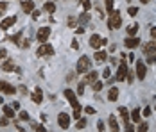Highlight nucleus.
I'll use <instances>...</instances> for the list:
<instances>
[{
    "label": "nucleus",
    "instance_id": "bb28decb",
    "mask_svg": "<svg viewBox=\"0 0 156 132\" xmlns=\"http://www.w3.org/2000/svg\"><path fill=\"white\" fill-rule=\"evenodd\" d=\"M86 125H88V120H86V118H81V120H77V123H76V129L81 130V129H84Z\"/></svg>",
    "mask_w": 156,
    "mask_h": 132
},
{
    "label": "nucleus",
    "instance_id": "412c9836",
    "mask_svg": "<svg viewBox=\"0 0 156 132\" xmlns=\"http://www.w3.org/2000/svg\"><path fill=\"white\" fill-rule=\"evenodd\" d=\"M108 100H109V102H117V100H119V88H115V86H113V88L109 89Z\"/></svg>",
    "mask_w": 156,
    "mask_h": 132
},
{
    "label": "nucleus",
    "instance_id": "864d4df0",
    "mask_svg": "<svg viewBox=\"0 0 156 132\" xmlns=\"http://www.w3.org/2000/svg\"><path fill=\"white\" fill-rule=\"evenodd\" d=\"M126 132H135V127L129 123V125H126Z\"/></svg>",
    "mask_w": 156,
    "mask_h": 132
},
{
    "label": "nucleus",
    "instance_id": "4468645a",
    "mask_svg": "<svg viewBox=\"0 0 156 132\" xmlns=\"http://www.w3.org/2000/svg\"><path fill=\"white\" fill-rule=\"evenodd\" d=\"M22 9H23V13H25V15L32 13V11L36 9V5H34V0H23V2H22Z\"/></svg>",
    "mask_w": 156,
    "mask_h": 132
},
{
    "label": "nucleus",
    "instance_id": "37998d69",
    "mask_svg": "<svg viewBox=\"0 0 156 132\" xmlns=\"http://www.w3.org/2000/svg\"><path fill=\"white\" fill-rule=\"evenodd\" d=\"M34 130L36 132H47V129H45L43 125H34Z\"/></svg>",
    "mask_w": 156,
    "mask_h": 132
},
{
    "label": "nucleus",
    "instance_id": "13d9d810",
    "mask_svg": "<svg viewBox=\"0 0 156 132\" xmlns=\"http://www.w3.org/2000/svg\"><path fill=\"white\" fill-rule=\"evenodd\" d=\"M140 4H149V0H140Z\"/></svg>",
    "mask_w": 156,
    "mask_h": 132
},
{
    "label": "nucleus",
    "instance_id": "c85d7f7f",
    "mask_svg": "<svg viewBox=\"0 0 156 132\" xmlns=\"http://www.w3.org/2000/svg\"><path fill=\"white\" fill-rule=\"evenodd\" d=\"M29 113L27 111H18V120H22V121H29Z\"/></svg>",
    "mask_w": 156,
    "mask_h": 132
},
{
    "label": "nucleus",
    "instance_id": "b1692460",
    "mask_svg": "<svg viewBox=\"0 0 156 132\" xmlns=\"http://www.w3.org/2000/svg\"><path fill=\"white\" fill-rule=\"evenodd\" d=\"M119 113L122 116V121H124L126 125H129V113H127V109L126 107H119Z\"/></svg>",
    "mask_w": 156,
    "mask_h": 132
},
{
    "label": "nucleus",
    "instance_id": "ea45409f",
    "mask_svg": "<svg viewBox=\"0 0 156 132\" xmlns=\"http://www.w3.org/2000/svg\"><path fill=\"white\" fill-rule=\"evenodd\" d=\"M102 77H104V79H111V70H109V68H104V72H102Z\"/></svg>",
    "mask_w": 156,
    "mask_h": 132
},
{
    "label": "nucleus",
    "instance_id": "a878e982",
    "mask_svg": "<svg viewBox=\"0 0 156 132\" xmlns=\"http://www.w3.org/2000/svg\"><path fill=\"white\" fill-rule=\"evenodd\" d=\"M136 30H138V25L135 23V25H131V27H127V38H136Z\"/></svg>",
    "mask_w": 156,
    "mask_h": 132
},
{
    "label": "nucleus",
    "instance_id": "393cba45",
    "mask_svg": "<svg viewBox=\"0 0 156 132\" xmlns=\"http://www.w3.org/2000/svg\"><path fill=\"white\" fill-rule=\"evenodd\" d=\"M90 18H92V16H90V13H84V11H83V13H81V16H79V20H77V23H81V27H83L84 23H88V22H90Z\"/></svg>",
    "mask_w": 156,
    "mask_h": 132
},
{
    "label": "nucleus",
    "instance_id": "58836bf2",
    "mask_svg": "<svg viewBox=\"0 0 156 132\" xmlns=\"http://www.w3.org/2000/svg\"><path fill=\"white\" fill-rule=\"evenodd\" d=\"M127 13H129L131 16H136V15H138V7H129V9H127Z\"/></svg>",
    "mask_w": 156,
    "mask_h": 132
},
{
    "label": "nucleus",
    "instance_id": "09e8293b",
    "mask_svg": "<svg viewBox=\"0 0 156 132\" xmlns=\"http://www.w3.org/2000/svg\"><path fill=\"white\" fill-rule=\"evenodd\" d=\"M144 116L145 118L151 116V107H144Z\"/></svg>",
    "mask_w": 156,
    "mask_h": 132
},
{
    "label": "nucleus",
    "instance_id": "4c0bfd02",
    "mask_svg": "<svg viewBox=\"0 0 156 132\" xmlns=\"http://www.w3.org/2000/svg\"><path fill=\"white\" fill-rule=\"evenodd\" d=\"M66 25H68V27H76V25H77V20L70 16V18H68V22H66Z\"/></svg>",
    "mask_w": 156,
    "mask_h": 132
},
{
    "label": "nucleus",
    "instance_id": "20e7f679",
    "mask_svg": "<svg viewBox=\"0 0 156 132\" xmlns=\"http://www.w3.org/2000/svg\"><path fill=\"white\" fill-rule=\"evenodd\" d=\"M50 32H52V30H50V27H40V29H38V34H36L38 41H40L41 45L47 43V39L50 38Z\"/></svg>",
    "mask_w": 156,
    "mask_h": 132
},
{
    "label": "nucleus",
    "instance_id": "7c9ffc66",
    "mask_svg": "<svg viewBox=\"0 0 156 132\" xmlns=\"http://www.w3.org/2000/svg\"><path fill=\"white\" fill-rule=\"evenodd\" d=\"M92 88H94V91H95V93H99L101 89L104 88V84H102V80H97L95 84H92Z\"/></svg>",
    "mask_w": 156,
    "mask_h": 132
},
{
    "label": "nucleus",
    "instance_id": "4d7b16f0",
    "mask_svg": "<svg viewBox=\"0 0 156 132\" xmlns=\"http://www.w3.org/2000/svg\"><path fill=\"white\" fill-rule=\"evenodd\" d=\"M115 48H117V45H115V43L109 45V52H115Z\"/></svg>",
    "mask_w": 156,
    "mask_h": 132
},
{
    "label": "nucleus",
    "instance_id": "bf43d9fd",
    "mask_svg": "<svg viewBox=\"0 0 156 132\" xmlns=\"http://www.w3.org/2000/svg\"><path fill=\"white\" fill-rule=\"evenodd\" d=\"M154 111H156V103H154Z\"/></svg>",
    "mask_w": 156,
    "mask_h": 132
},
{
    "label": "nucleus",
    "instance_id": "6e6552de",
    "mask_svg": "<svg viewBox=\"0 0 156 132\" xmlns=\"http://www.w3.org/2000/svg\"><path fill=\"white\" fill-rule=\"evenodd\" d=\"M97 80H99V72H95V70H90L88 73L84 75V84L86 86H92Z\"/></svg>",
    "mask_w": 156,
    "mask_h": 132
},
{
    "label": "nucleus",
    "instance_id": "c03bdc74",
    "mask_svg": "<svg viewBox=\"0 0 156 132\" xmlns=\"http://www.w3.org/2000/svg\"><path fill=\"white\" fill-rule=\"evenodd\" d=\"M84 113H86V114H95V109L88 105V107H84Z\"/></svg>",
    "mask_w": 156,
    "mask_h": 132
},
{
    "label": "nucleus",
    "instance_id": "1a4fd4ad",
    "mask_svg": "<svg viewBox=\"0 0 156 132\" xmlns=\"http://www.w3.org/2000/svg\"><path fill=\"white\" fill-rule=\"evenodd\" d=\"M15 23H16V16H5V18L0 22V29H2V30H7V29H11Z\"/></svg>",
    "mask_w": 156,
    "mask_h": 132
},
{
    "label": "nucleus",
    "instance_id": "5fc2aeb1",
    "mask_svg": "<svg viewBox=\"0 0 156 132\" xmlns=\"http://www.w3.org/2000/svg\"><path fill=\"white\" fill-rule=\"evenodd\" d=\"M151 38H153V41H156V29L154 27L151 29Z\"/></svg>",
    "mask_w": 156,
    "mask_h": 132
},
{
    "label": "nucleus",
    "instance_id": "39448f33",
    "mask_svg": "<svg viewBox=\"0 0 156 132\" xmlns=\"http://www.w3.org/2000/svg\"><path fill=\"white\" fill-rule=\"evenodd\" d=\"M63 95H65V98L68 100V103L72 105V107H76V105H79V100H77V95H76V91L74 89H65L63 91Z\"/></svg>",
    "mask_w": 156,
    "mask_h": 132
},
{
    "label": "nucleus",
    "instance_id": "9b49d317",
    "mask_svg": "<svg viewBox=\"0 0 156 132\" xmlns=\"http://www.w3.org/2000/svg\"><path fill=\"white\" fill-rule=\"evenodd\" d=\"M124 45H126V48H127V50H133V48L140 46V38H127V36H126Z\"/></svg>",
    "mask_w": 156,
    "mask_h": 132
},
{
    "label": "nucleus",
    "instance_id": "a18cd8bd",
    "mask_svg": "<svg viewBox=\"0 0 156 132\" xmlns=\"http://www.w3.org/2000/svg\"><path fill=\"white\" fill-rule=\"evenodd\" d=\"M97 129H99V132H104V129H106V127H104V123H102L101 120L97 121Z\"/></svg>",
    "mask_w": 156,
    "mask_h": 132
},
{
    "label": "nucleus",
    "instance_id": "8fccbe9b",
    "mask_svg": "<svg viewBox=\"0 0 156 132\" xmlns=\"http://www.w3.org/2000/svg\"><path fill=\"white\" fill-rule=\"evenodd\" d=\"M70 46H72L74 50H77V48H79V43H77V39H72V45H70Z\"/></svg>",
    "mask_w": 156,
    "mask_h": 132
},
{
    "label": "nucleus",
    "instance_id": "2f4dec72",
    "mask_svg": "<svg viewBox=\"0 0 156 132\" xmlns=\"http://www.w3.org/2000/svg\"><path fill=\"white\" fill-rule=\"evenodd\" d=\"M84 88H86V84H84V80H83V82H79L77 89H76V95H84Z\"/></svg>",
    "mask_w": 156,
    "mask_h": 132
},
{
    "label": "nucleus",
    "instance_id": "680f3d73",
    "mask_svg": "<svg viewBox=\"0 0 156 132\" xmlns=\"http://www.w3.org/2000/svg\"><path fill=\"white\" fill-rule=\"evenodd\" d=\"M79 2H83V0H79Z\"/></svg>",
    "mask_w": 156,
    "mask_h": 132
},
{
    "label": "nucleus",
    "instance_id": "6e6d98bb",
    "mask_svg": "<svg viewBox=\"0 0 156 132\" xmlns=\"http://www.w3.org/2000/svg\"><path fill=\"white\" fill-rule=\"evenodd\" d=\"M7 123H9V120H7V118H4V120H0V125H2V127H4V125H7Z\"/></svg>",
    "mask_w": 156,
    "mask_h": 132
},
{
    "label": "nucleus",
    "instance_id": "cd10ccee",
    "mask_svg": "<svg viewBox=\"0 0 156 132\" xmlns=\"http://www.w3.org/2000/svg\"><path fill=\"white\" fill-rule=\"evenodd\" d=\"M81 5H83V9H84V13H88L92 7H94V4H92V0H83L81 2Z\"/></svg>",
    "mask_w": 156,
    "mask_h": 132
},
{
    "label": "nucleus",
    "instance_id": "a211bd4d",
    "mask_svg": "<svg viewBox=\"0 0 156 132\" xmlns=\"http://www.w3.org/2000/svg\"><path fill=\"white\" fill-rule=\"evenodd\" d=\"M4 72H15L16 70V66H15V61L13 59H5L4 63H2V66H0Z\"/></svg>",
    "mask_w": 156,
    "mask_h": 132
},
{
    "label": "nucleus",
    "instance_id": "f257e3e1",
    "mask_svg": "<svg viewBox=\"0 0 156 132\" xmlns=\"http://www.w3.org/2000/svg\"><path fill=\"white\" fill-rule=\"evenodd\" d=\"M120 25H122V18H120V11L119 9H115L111 15H109V20H108V27L109 30L113 29H120Z\"/></svg>",
    "mask_w": 156,
    "mask_h": 132
},
{
    "label": "nucleus",
    "instance_id": "6ab92c4d",
    "mask_svg": "<svg viewBox=\"0 0 156 132\" xmlns=\"http://www.w3.org/2000/svg\"><path fill=\"white\" fill-rule=\"evenodd\" d=\"M2 111H4L5 118H9V120H15V118H16V114H15L16 111L11 107V105H4V107H2Z\"/></svg>",
    "mask_w": 156,
    "mask_h": 132
},
{
    "label": "nucleus",
    "instance_id": "de8ad7c7",
    "mask_svg": "<svg viewBox=\"0 0 156 132\" xmlns=\"http://www.w3.org/2000/svg\"><path fill=\"white\" fill-rule=\"evenodd\" d=\"M11 107H13V109H15V111H22V109H20V102H11Z\"/></svg>",
    "mask_w": 156,
    "mask_h": 132
},
{
    "label": "nucleus",
    "instance_id": "052dcab7",
    "mask_svg": "<svg viewBox=\"0 0 156 132\" xmlns=\"http://www.w3.org/2000/svg\"><path fill=\"white\" fill-rule=\"evenodd\" d=\"M127 2H129V4H131V0H127Z\"/></svg>",
    "mask_w": 156,
    "mask_h": 132
},
{
    "label": "nucleus",
    "instance_id": "f03ea898",
    "mask_svg": "<svg viewBox=\"0 0 156 132\" xmlns=\"http://www.w3.org/2000/svg\"><path fill=\"white\" fill-rule=\"evenodd\" d=\"M92 68V61L88 56H81L77 61V73H88Z\"/></svg>",
    "mask_w": 156,
    "mask_h": 132
},
{
    "label": "nucleus",
    "instance_id": "49530a36",
    "mask_svg": "<svg viewBox=\"0 0 156 132\" xmlns=\"http://www.w3.org/2000/svg\"><path fill=\"white\" fill-rule=\"evenodd\" d=\"M5 57H7V50H5V48H0V61L5 59Z\"/></svg>",
    "mask_w": 156,
    "mask_h": 132
},
{
    "label": "nucleus",
    "instance_id": "c756f323",
    "mask_svg": "<svg viewBox=\"0 0 156 132\" xmlns=\"http://www.w3.org/2000/svg\"><path fill=\"white\" fill-rule=\"evenodd\" d=\"M72 120H81V103L74 107V116H72Z\"/></svg>",
    "mask_w": 156,
    "mask_h": 132
},
{
    "label": "nucleus",
    "instance_id": "423d86ee",
    "mask_svg": "<svg viewBox=\"0 0 156 132\" xmlns=\"http://www.w3.org/2000/svg\"><path fill=\"white\" fill-rule=\"evenodd\" d=\"M70 121H72L70 114H66V113H59V114H58V125L61 127L63 130H66V129L70 127Z\"/></svg>",
    "mask_w": 156,
    "mask_h": 132
},
{
    "label": "nucleus",
    "instance_id": "f3484780",
    "mask_svg": "<svg viewBox=\"0 0 156 132\" xmlns=\"http://www.w3.org/2000/svg\"><path fill=\"white\" fill-rule=\"evenodd\" d=\"M142 50H144L145 56H149V54H156V41H149V43H145L144 46H142Z\"/></svg>",
    "mask_w": 156,
    "mask_h": 132
},
{
    "label": "nucleus",
    "instance_id": "ddd939ff",
    "mask_svg": "<svg viewBox=\"0 0 156 132\" xmlns=\"http://www.w3.org/2000/svg\"><path fill=\"white\" fill-rule=\"evenodd\" d=\"M0 91H2L4 95H15L16 88L15 86H11L9 82H0Z\"/></svg>",
    "mask_w": 156,
    "mask_h": 132
},
{
    "label": "nucleus",
    "instance_id": "4be33fe9",
    "mask_svg": "<svg viewBox=\"0 0 156 132\" xmlns=\"http://www.w3.org/2000/svg\"><path fill=\"white\" fill-rule=\"evenodd\" d=\"M131 120H133L135 123H140V121H142V111L138 109V107L131 111Z\"/></svg>",
    "mask_w": 156,
    "mask_h": 132
},
{
    "label": "nucleus",
    "instance_id": "7ed1b4c3",
    "mask_svg": "<svg viewBox=\"0 0 156 132\" xmlns=\"http://www.w3.org/2000/svg\"><path fill=\"white\" fill-rule=\"evenodd\" d=\"M126 77H127V64H126V57H122L119 68H117V73H115V80L122 82V80H126Z\"/></svg>",
    "mask_w": 156,
    "mask_h": 132
},
{
    "label": "nucleus",
    "instance_id": "f704fd0d",
    "mask_svg": "<svg viewBox=\"0 0 156 132\" xmlns=\"http://www.w3.org/2000/svg\"><path fill=\"white\" fill-rule=\"evenodd\" d=\"M22 38H23V30H22V32H16V34L13 36V38H11V39H13L15 43H18V45H20V39H22Z\"/></svg>",
    "mask_w": 156,
    "mask_h": 132
},
{
    "label": "nucleus",
    "instance_id": "5701e85b",
    "mask_svg": "<svg viewBox=\"0 0 156 132\" xmlns=\"http://www.w3.org/2000/svg\"><path fill=\"white\" fill-rule=\"evenodd\" d=\"M43 11H47L48 15H52V13L56 11V4L50 2V0H48V2H43Z\"/></svg>",
    "mask_w": 156,
    "mask_h": 132
},
{
    "label": "nucleus",
    "instance_id": "e433bc0d",
    "mask_svg": "<svg viewBox=\"0 0 156 132\" xmlns=\"http://www.w3.org/2000/svg\"><path fill=\"white\" fill-rule=\"evenodd\" d=\"M147 63L149 64H156V54H149L147 56Z\"/></svg>",
    "mask_w": 156,
    "mask_h": 132
},
{
    "label": "nucleus",
    "instance_id": "0eeeda50",
    "mask_svg": "<svg viewBox=\"0 0 156 132\" xmlns=\"http://www.w3.org/2000/svg\"><path fill=\"white\" fill-rule=\"evenodd\" d=\"M135 75H136V79H138V80H144V79H145V75H147V66H145V63H144V61H136V70H135Z\"/></svg>",
    "mask_w": 156,
    "mask_h": 132
},
{
    "label": "nucleus",
    "instance_id": "603ef678",
    "mask_svg": "<svg viewBox=\"0 0 156 132\" xmlns=\"http://www.w3.org/2000/svg\"><path fill=\"white\" fill-rule=\"evenodd\" d=\"M18 91L23 93V95H27V88H25V86H18Z\"/></svg>",
    "mask_w": 156,
    "mask_h": 132
},
{
    "label": "nucleus",
    "instance_id": "a19ab883",
    "mask_svg": "<svg viewBox=\"0 0 156 132\" xmlns=\"http://www.w3.org/2000/svg\"><path fill=\"white\" fill-rule=\"evenodd\" d=\"M20 46H22V48H29V46H31V39H23V41L20 43Z\"/></svg>",
    "mask_w": 156,
    "mask_h": 132
},
{
    "label": "nucleus",
    "instance_id": "9d476101",
    "mask_svg": "<svg viewBox=\"0 0 156 132\" xmlns=\"http://www.w3.org/2000/svg\"><path fill=\"white\" fill-rule=\"evenodd\" d=\"M38 56H54V46L50 43H43L38 48Z\"/></svg>",
    "mask_w": 156,
    "mask_h": 132
},
{
    "label": "nucleus",
    "instance_id": "f8f14e48",
    "mask_svg": "<svg viewBox=\"0 0 156 132\" xmlns=\"http://www.w3.org/2000/svg\"><path fill=\"white\" fill-rule=\"evenodd\" d=\"M31 100L34 103H38V105H40V103L43 102V89H41V88H34V93L31 95Z\"/></svg>",
    "mask_w": 156,
    "mask_h": 132
},
{
    "label": "nucleus",
    "instance_id": "c9c22d12",
    "mask_svg": "<svg viewBox=\"0 0 156 132\" xmlns=\"http://www.w3.org/2000/svg\"><path fill=\"white\" fill-rule=\"evenodd\" d=\"M7 7H9V4H7V2H0V16L5 13V9H7Z\"/></svg>",
    "mask_w": 156,
    "mask_h": 132
},
{
    "label": "nucleus",
    "instance_id": "dca6fc26",
    "mask_svg": "<svg viewBox=\"0 0 156 132\" xmlns=\"http://www.w3.org/2000/svg\"><path fill=\"white\" fill-rule=\"evenodd\" d=\"M94 59L101 64V63H104V61H108V52L106 50H95L94 54Z\"/></svg>",
    "mask_w": 156,
    "mask_h": 132
},
{
    "label": "nucleus",
    "instance_id": "2eb2a0df",
    "mask_svg": "<svg viewBox=\"0 0 156 132\" xmlns=\"http://www.w3.org/2000/svg\"><path fill=\"white\" fill-rule=\"evenodd\" d=\"M101 39H102V38H101L99 34H92L88 43H90V46H92L94 50H99V48H101Z\"/></svg>",
    "mask_w": 156,
    "mask_h": 132
},
{
    "label": "nucleus",
    "instance_id": "72a5a7b5",
    "mask_svg": "<svg viewBox=\"0 0 156 132\" xmlns=\"http://www.w3.org/2000/svg\"><path fill=\"white\" fill-rule=\"evenodd\" d=\"M147 130H149V125L145 121H140L138 123V132H147Z\"/></svg>",
    "mask_w": 156,
    "mask_h": 132
},
{
    "label": "nucleus",
    "instance_id": "473e14b6",
    "mask_svg": "<svg viewBox=\"0 0 156 132\" xmlns=\"http://www.w3.org/2000/svg\"><path fill=\"white\" fill-rule=\"evenodd\" d=\"M104 4H106V9H108V13L111 15V13L115 11V7H113V0H104Z\"/></svg>",
    "mask_w": 156,
    "mask_h": 132
},
{
    "label": "nucleus",
    "instance_id": "79ce46f5",
    "mask_svg": "<svg viewBox=\"0 0 156 132\" xmlns=\"http://www.w3.org/2000/svg\"><path fill=\"white\" fill-rule=\"evenodd\" d=\"M40 15H41V11H38V9H34V11L31 13L32 20H38V18H40Z\"/></svg>",
    "mask_w": 156,
    "mask_h": 132
},
{
    "label": "nucleus",
    "instance_id": "3c124183",
    "mask_svg": "<svg viewBox=\"0 0 156 132\" xmlns=\"http://www.w3.org/2000/svg\"><path fill=\"white\" fill-rule=\"evenodd\" d=\"M66 80H68V82H70V80H76V73H74V72H72V73H68Z\"/></svg>",
    "mask_w": 156,
    "mask_h": 132
},
{
    "label": "nucleus",
    "instance_id": "aec40b11",
    "mask_svg": "<svg viewBox=\"0 0 156 132\" xmlns=\"http://www.w3.org/2000/svg\"><path fill=\"white\" fill-rule=\"evenodd\" d=\"M108 123H109V130L111 132H120L119 130V121L115 120V114H111V116L108 118Z\"/></svg>",
    "mask_w": 156,
    "mask_h": 132
}]
</instances>
